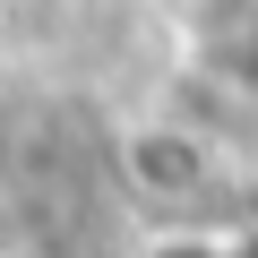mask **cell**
Masks as SVG:
<instances>
[{
	"label": "cell",
	"instance_id": "6da1fadb",
	"mask_svg": "<svg viewBox=\"0 0 258 258\" xmlns=\"http://www.w3.org/2000/svg\"><path fill=\"white\" fill-rule=\"evenodd\" d=\"M120 164H129V181H138L147 198H164V207H189V198H207V181H215V155L189 138V129H172V120L129 129Z\"/></svg>",
	"mask_w": 258,
	"mask_h": 258
},
{
	"label": "cell",
	"instance_id": "7a4b0ae2",
	"mask_svg": "<svg viewBox=\"0 0 258 258\" xmlns=\"http://www.w3.org/2000/svg\"><path fill=\"white\" fill-rule=\"evenodd\" d=\"M60 0H0V43H43Z\"/></svg>",
	"mask_w": 258,
	"mask_h": 258
},
{
	"label": "cell",
	"instance_id": "3957f363",
	"mask_svg": "<svg viewBox=\"0 0 258 258\" xmlns=\"http://www.w3.org/2000/svg\"><path fill=\"white\" fill-rule=\"evenodd\" d=\"M138 258H224V241H215V232H164V241H147Z\"/></svg>",
	"mask_w": 258,
	"mask_h": 258
},
{
	"label": "cell",
	"instance_id": "277c9868",
	"mask_svg": "<svg viewBox=\"0 0 258 258\" xmlns=\"http://www.w3.org/2000/svg\"><path fill=\"white\" fill-rule=\"evenodd\" d=\"M224 258H258V232H224Z\"/></svg>",
	"mask_w": 258,
	"mask_h": 258
}]
</instances>
